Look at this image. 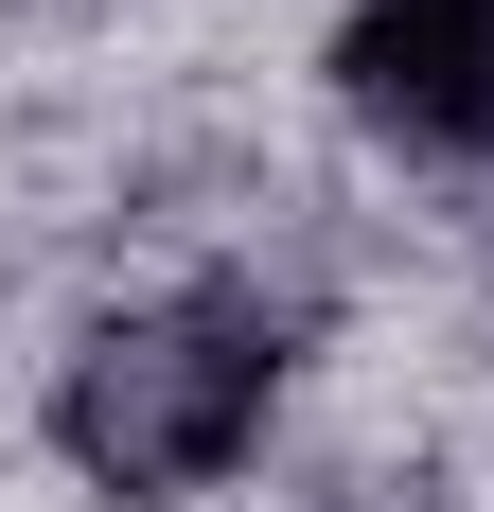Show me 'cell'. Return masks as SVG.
Returning a JSON list of instances; mask_svg holds the SVG:
<instances>
[{"mask_svg": "<svg viewBox=\"0 0 494 512\" xmlns=\"http://www.w3.org/2000/svg\"><path fill=\"white\" fill-rule=\"evenodd\" d=\"M265 389H283V336L247 301H159V318H106L89 354H71L53 424H71V460L106 495H195V477L247 460Z\"/></svg>", "mask_w": 494, "mask_h": 512, "instance_id": "obj_1", "label": "cell"}, {"mask_svg": "<svg viewBox=\"0 0 494 512\" xmlns=\"http://www.w3.org/2000/svg\"><path fill=\"white\" fill-rule=\"evenodd\" d=\"M336 89L371 106V124H406V142L477 159L494 142V0H353Z\"/></svg>", "mask_w": 494, "mask_h": 512, "instance_id": "obj_2", "label": "cell"}]
</instances>
